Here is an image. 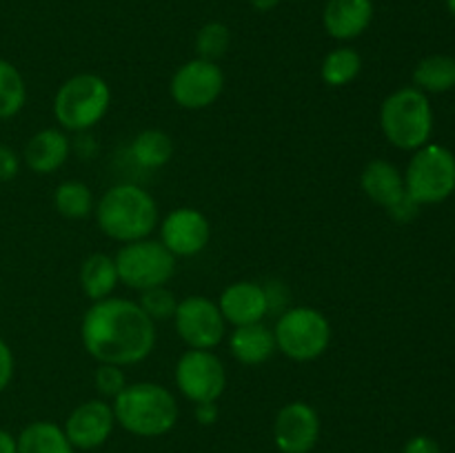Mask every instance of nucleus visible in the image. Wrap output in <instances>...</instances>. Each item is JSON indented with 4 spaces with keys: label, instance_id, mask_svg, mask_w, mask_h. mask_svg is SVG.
I'll return each mask as SVG.
<instances>
[{
    "label": "nucleus",
    "instance_id": "1",
    "mask_svg": "<svg viewBox=\"0 0 455 453\" xmlns=\"http://www.w3.org/2000/svg\"><path fill=\"white\" fill-rule=\"evenodd\" d=\"M84 349L100 364H138L156 346V322L138 302L105 298L93 302L80 327Z\"/></svg>",
    "mask_w": 455,
    "mask_h": 453
},
{
    "label": "nucleus",
    "instance_id": "2",
    "mask_svg": "<svg viewBox=\"0 0 455 453\" xmlns=\"http://www.w3.org/2000/svg\"><path fill=\"white\" fill-rule=\"evenodd\" d=\"M114 416L124 431L140 438L164 435L176 426L178 404L169 389L156 382L127 385L114 398Z\"/></svg>",
    "mask_w": 455,
    "mask_h": 453
},
{
    "label": "nucleus",
    "instance_id": "3",
    "mask_svg": "<svg viewBox=\"0 0 455 453\" xmlns=\"http://www.w3.org/2000/svg\"><path fill=\"white\" fill-rule=\"evenodd\" d=\"M98 226L118 242L145 240L158 225V204L138 185H116L96 207Z\"/></svg>",
    "mask_w": 455,
    "mask_h": 453
},
{
    "label": "nucleus",
    "instance_id": "4",
    "mask_svg": "<svg viewBox=\"0 0 455 453\" xmlns=\"http://www.w3.org/2000/svg\"><path fill=\"white\" fill-rule=\"evenodd\" d=\"M380 127L387 140L398 149H420L429 142L434 131V111L429 98L416 87L398 89L382 102Z\"/></svg>",
    "mask_w": 455,
    "mask_h": 453
},
{
    "label": "nucleus",
    "instance_id": "5",
    "mask_svg": "<svg viewBox=\"0 0 455 453\" xmlns=\"http://www.w3.org/2000/svg\"><path fill=\"white\" fill-rule=\"evenodd\" d=\"M109 84L96 74H78L60 84L53 98V115L69 131L92 129L109 109Z\"/></svg>",
    "mask_w": 455,
    "mask_h": 453
},
{
    "label": "nucleus",
    "instance_id": "6",
    "mask_svg": "<svg viewBox=\"0 0 455 453\" xmlns=\"http://www.w3.org/2000/svg\"><path fill=\"white\" fill-rule=\"evenodd\" d=\"M404 191L418 207L447 200L455 191V155L443 145L416 149L404 173Z\"/></svg>",
    "mask_w": 455,
    "mask_h": 453
},
{
    "label": "nucleus",
    "instance_id": "7",
    "mask_svg": "<svg viewBox=\"0 0 455 453\" xmlns=\"http://www.w3.org/2000/svg\"><path fill=\"white\" fill-rule=\"evenodd\" d=\"M275 346L296 362L320 358L331 342V324L314 306H293L280 314L274 329Z\"/></svg>",
    "mask_w": 455,
    "mask_h": 453
},
{
    "label": "nucleus",
    "instance_id": "8",
    "mask_svg": "<svg viewBox=\"0 0 455 453\" xmlns=\"http://www.w3.org/2000/svg\"><path fill=\"white\" fill-rule=\"evenodd\" d=\"M114 260L120 282L138 291L164 287L176 271V256L163 242L147 238L124 244Z\"/></svg>",
    "mask_w": 455,
    "mask_h": 453
},
{
    "label": "nucleus",
    "instance_id": "9",
    "mask_svg": "<svg viewBox=\"0 0 455 453\" xmlns=\"http://www.w3.org/2000/svg\"><path fill=\"white\" fill-rule=\"evenodd\" d=\"M176 385L191 402H216L227 386L225 364L212 351L189 349L176 364Z\"/></svg>",
    "mask_w": 455,
    "mask_h": 453
},
{
    "label": "nucleus",
    "instance_id": "10",
    "mask_svg": "<svg viewBox=\"0 0 455 453\" xmlns=\"http://www.w3.org/2000/svg\"><path fill=\"white\" fill-rule=\"evenodd\" d=\"M178 336L189 349L212 351L225 338V318L216 302L203 296H189L178 302L173 314Z\"/></svg>",
    "mask_w": 455,
    "mask_h": 453
},
{
    "label": "nucleus",
    "instance_id": "11",
    "mask_svg": "<svg viewBox=\"0 0 455 453\" xmlns=\"http://www.w3.org/2000/svg\"><path fill=\"white\" fill-rule=\"evenodd\" d=\"M222 87H225V74L220 67L212 60L194 58L178 67L169 91L173 102H178L182 109L196 111L213 105L222 93Z\"/></svg>",
    "mask_w": 455,
    "mask_h": 453
},
{
    "label": "nucleus",
    "instance_id": "12",
    "mask_svg": "<svg viewBox=\"0 0 455 453\" xmlns=\"http://www.w3.org/2000/svg\"><path fill=\"white\" fill-rule=\"evenodd\" d=\"M363 191L376 204L385 207L395 220H411L418 204L404 191V178L398 169L387 160H371L360 176Z\"/></svg>",
    "mask_w": 455,
    "mask_h": 453
},
{
    "label": "nucleus",
    "instance_id": "13",
    "mask_svg": "<svg viewBox=\"0 0 455 453\" xmlns=\"http://www.w3.org/2000/svg\"><path fill=\"white\" fill-rule=\"evenodd\" d=\"M320 438V417L307 402H289L274 422L275 447L283 453H309Z\"/></svg>",
    "mask_w": 455,
    "mask_h": 453
},
{
    "label": "nucleus",
    "instance_id": "14",
    "mask_svg": "<svg viewBox=\"0 0 455 453\" xmlns=\"http://www.w3.org/2000/svg\"><path fill=\"white\" fill-rule=\"evenodd\" d=\"M209 238H212V226L207 216L191 207L172 211L160 226V242L173 256H196L207 247Z\"/></svg>",
    "mask_w": 455,
    "mask_h": 453
},
{
    "label": "nucleus",
    "instance_id": "15",
    "mask_svg": "<svg viewBox=\"0 0 455 453\" xmlns=\"http://www.w3.org/2000/svg\"><path fill=\"white\" fill-rule=\"evenodd\" d=\"M114 425L116 416L111 404H107L105 400H89V402L76 407L71 416L67 417L65 435L71 447L89 451V449H98L109 440Z\"/></svg>",
    "mask_w": 455,
    "mask_h": 453
},
{
    "label": "nucleus",
    "instance_id": "16",
    "mask_svg": "<svg viewBox=\"0 0 455 453\" xmlns=\"http://www.w3.org/2000/svg\"><path fill=\"white\" fill-rule=\"evenodd\" d=\"M218 309H220L225 322L234 324V327L262 322V318L269 315L265 287L258 282H251V280H240V282L229 284L220 293Z\"/></svg>",
    "mask_w": 455,
    "mask_h": 453
},
{
    "label": "nucleus",
    "instance_id": "17",
    "mask_svg": "<svg viewBox=\"0 0 455 453\" xmlns=\"http://www.w3.org/2000/svg\"><path fill=\"white\" fill-rule=\"evenodd\" d=\"M373 20V0H329L323 25L331 38L354 40L369 29Z\"/></svg>",
    "mask_w": 455,
    "mask_h": 453
},
{
    "label": "nucleus",
    "instance_id": "18",
    "mask_svg": "<svg viewBox=\"0 0 455 453\" xmlns=\"http://www.w3.org/2000/svg\"><path fill=\"white\" fill-rule=\"evenodd\" d=\"M25 164L34 173H53L69 158V138L60 129H43L34 133L25 147Z\"/></svg>",
    "mask_w": 455,
    "mask_h": 453
},
{
    "label": "nucleus",
    "instance_id": "19",
    "mask_svg": "<svg viewBox=\"0 0 455 453\" xmlns=\"http://www.w3.org/2000/svg\"><path fill=\"white\" fill-rule=\"evenodd\" d=\"M275 336L269 327L262 322L244 324L235 327V331L229 336V351L240 364H262L274 355Z\"/></svg>",
    "mask_w": 455,
    "mask_h": 453
},
{
    "label": "nucleus",
    "instance_id": "20",
    "mask_svg": "<svg viewBox=\"0 0 455 453\" xmlns=\"http://www.w3.org/2000/svg\"><path fill=\"white\" fill-rule=\"evenodd\" d=\"M118 282V266L107 253H93L80 266V287L89 300L98 302L109 298Z\"/></svg>",
    "mask_w": 455,
    "mask_h": 453
},
{
    "label": "nucleus",
    "instance_id": "21",
    "mask_svg": "<svg viewBox=\"0 0 455 453\" xmlns=\"http://www.w3.org/2000/svg\"><path fill=\"white\" fill-rule=\"evenodd\" d=\"M18 453H74L65 429L53 422H31L16 438Z\"/></svg>",
    "mask_w": 455,
    "mask_h": 453
},
{
    "label": "nucleus",
    "instance_id": "22",
    "mask_svg": "<svg viewBox=\"0 0 455 453\" xmlns=\"http://www.w3.org/2000/svg\"><path fill=\"white\" fill-rule=\"evenodd\" d=\"M413 83L420 91H449V89L455 87V58L443 56V53L427 56L413 69Z\"/></svg>",
    "mask_w": 455,
    "mask_h": 453
},
{
    "label": "nucleus",
    "instance_id": "23",
    "mask_svg": "<svg viewBox=\"0 0 455 453\" xmlns=\"http://www.w3.org/2000/svg\"><path fill=\"white\" fill-rule=\"evenodd\" d=\"M132 155L145 169H160L172 160L173 142L160 129H147L138 133L132 145Z\"/></svg>",
    "mask_w": 455,
    "mask_h": 453
},
{
    "label": "nucleus",
    "instance_id": "24",
    "mask_svg": "<svg viewBox=\"0 0 455 453\" xmlns=\"http://www.w3.org/2000/svg\"><path fill=\"white\" fill-rule=\"evenodd\" d=\"M360 69H363L360 53L351 47H338L324 56L320 76L329 87H345L358 78Z\"/></svg>",
    "mask_w": 455,
    "mask_h": 453
},
{
    "label": "nucleus",
    "instance_id": "25",
    "mask_svg": "<svg viewBox=\"0 0 455 453\" xmlns=\"http://www.w3.org/2000/svg\"><path fill=\"white\" fill-rule=\"evenodd\" d=\"M27 87L20 71L0 58V120H9L25 107Z\"/></svg>",
    "mask_w": 455,
    "mask_h": 453
},
{
    "label": "nucleus",
    "instance_id": "26",
    "mask_svg": "<svg viewBox=\"0 0 455 453\" xmlns=\"http://www.w3.org/2000/svg\"><path fill=\"white\" fill-rule=\"evenodd\" d=\"M53 204H56L58 213L71 220H80L87 218L93 211V198L92 191L84 182L69 180L58 185L56 194H53Z\"/></svg>",
    "mask_w": 455,
    "mask_h": 453
},
{
    "label": "nucleus",
    "instance_id": "27",
    "mask_svg": "<svg viewBox=\"0 0 455 453\" xmlns=\"http://www.w3.org/2000/svg\"><path fill=\"white\" fill-rule=\"evenodd\" d=\"M229 43V27L222 25V22H207L196 34V52H198V58H203V60L216 62L218 58L225 56Z\"/></svg>",
    "mask_w": 455,
    "mask_h": 453
},
{
    "label": "nucleus",
    "instance_id": "28",
    "mask_svg": "<svg viewBox=\"0 0 455 453\" xmlns=\"http://www.w3.org/2000/svg\"><path fill=\"white\" fill-rule=\"evenodd\" d=\"M138 305H140V309L145 311L154 322H163V320L173 318L178 300L176 296H173V291H169L167 287H154L142 291V298Z\"/></svg>",
    "mask_w": 455,
    "mask_h": 453
},
{
    "label": "nucleus",
    "instance_id": "29",
    "mask_svg": "<svg viewBox=\"0 0 455 453\" xmlns=\"http://www.w3.org/2000/svg\"><path fill=\"white\" fill-rule=\"evenodd\" d=\"M93 382H96L98 393L107 395V398H116V395L127 386L124 373L118 364H100V367L96 369Z\"/></svg>",
    "mask_w": 455,
    "mask_h": 453
},
{
    "label": "nucleus",
    "instance_id": "30",
    "mask_svg": "<svg viewBox=\"0 0 455 453\" xmlns=\"http://www.w3.org/2000/svg\"><path fill=\"white\" fill-rule=\"evenodd\" d=\"M262 287H265L267 309H269V314H284L289 305V298H291L287 284L280 282V280H271V282L262 284Z\"/></svg>",
    "mask_w": 455,
    "mask_h": 453
},
{
    "label": "nucleus",
    "instance_id": "31",
    "mask_svg": "<svg viewBox=\"0 0 455 453\" xmlns=\"http://www.w3.org/2000/svg\"><path fill=\"white\" fill-rule=\"evenodd\" d=\"M20 171V158L7 145H0V182H9Z\"/></svg>",
    "mask_w": 455,
    "mask_h": 453
},
{
    "label": "nucleus",
    "instance_id": "32",
    "mask_svg": "<svg viewBox=\"0 0 455 453\" xmlns=\"http://www.w3.org/2000/svg\"><path fill=\"white\" fill-rule=\"evenodd\" d=\"M13 367H16V362H13L12 349H9L7 342L0 338V393H3L9 386V382H12Z\"/></svg>",
    "mask_w": 455,
    "mask_h": 453
},
{
    "label": "nucleus",
    "instance_id": "33",
    "mask_svg": "<svg viewBox=\"0 0 455 453\" xmlns=\"http://www.w3.org/2000/svg\"><path fill=\"white\" fill-rule=\"evenodd\" d=\"M403 453H440V444L429 435H416L404 444Z\"/></svg>",
    "mask_w": 455,
    "mask_h": 453
},
{
    "label": "nucleus",
    "instance_id": "34",
    "mask_svg": "<svg viewBox=\"0 0 455 453\" xmlns=\"http://www.w3.org/2000/svg\"><path fill=\"white\" fill-rule=\"evenodd\" d=\"M196 417H198L200 425H213L218 420L216 402H200L196 407Z\"/></svg>",
    "mask_w": 455,
    "mask_h": 453
},
{
    "label": "nucleus",
    "instance_id": "35",
    "mask_svg": "<svg viewBox=\"0 0 455 453\" xmlns=\"http://www.w3.org/2000/svg\"><path fill=\"white\" fill-rule=\"evenodd\" d=\"M0 453H18L16 438L4 429H0Z\"/></svg>",
    "mask_w": 455,
    "mask_h": 453
},
{
    "label": "nucleus",
    "instance_id": "36",
    "mask_svg": "<svg viewBox=\"0 0 455 453\" xmlns=\"http://www.w3.org/2000/svg\"><path fill=\"white\" fill-rule=\"evenodd\" d=\"M249 4H251V7L256 9V12L267 13V12H271V9L278 7L280 0H249Z\"/></svg>",
    "mask_w": 455,
    "mask_h": 453
},
{
    "label": "nucleus",
    "instance_id": "37",
    "mask_svg": "<svg viewBox=\"0 0 455 453\" xmlns=\"http://www.w3.org/2000/svg\"><path fill=\"white\" fill-rule=\"evenodd\" d=\"M447 7H449V12L455 16V0H447Z\"/></svg>",
    "mask_w": 455,
    "mask_h": 453
}]
</instances>
